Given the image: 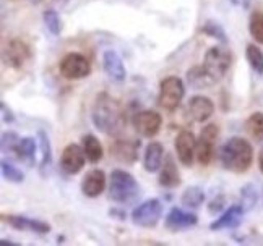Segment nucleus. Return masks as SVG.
<instances>
[{"label": "nucleus", "mask_w": 263, "mask_h": 246, "mask_svg": "<svg viewBox=\"0 0 263 246\" xmlns=\"http://www.w3.org/2000/svg\"><path fill=\"white\" fill-rule=\"evenodd\" d=\"M29 55H31V50L23 39H12L4 50V61L12 68H22Z\"/></svg>", "instance_id": "11"}, {"label": "nucleus", "mask_w": 263, "mask_h": 246, "mask_svg": "<svg viewBox=\"0 0 263 246\" xmlns=\"http://www.w3.org/2000/svg\"><path fill=\"white\" fill-rule=\"evenodd\" d=\"M161 215H163V204H161V201L148 199L134 209V212H132V220H134V223L140 225V227L151 229V227H156Z\"/></svg>", "instance_id": "7"}, {"label": "nucleus", "mask_w": 263, "mask_h": 246, "mask_svg": "<svg viewBox=\"0 0 263 246\" xmlns=\"http://www.w3.org/2000/svg\"><path fill=\"white\" fill-rule=\"evenodd\" d=\"M205 201V193L200 187H190L182 193V204L189 209L200 208Z\"/></svg>", "instance_id": "25"}, {"label": "nucleus", "mask_w": 263, "mask_h": 246, "mask_svg": "<svg viewBox=\"0 0 263 246\" xmlns=\"http://www.w3.org/2000/svg\"><path fill=\"white\" fill-rule=\"evenodd\" d=\"M86 162V154L83 151V146L78 145H68L62 151V156H60V167L68 175H77V173L85 167Z\"/></svg>", "instance_id": "9"}, {"label": "nucleus", "mask_w": 263, "mask_h": 246, "mask_svg": "<svg viewBox=\"0 0 263 246\" xmlns=\"http://www.w3.org/2000/svg\"><path fill=\"white\" fill-rule=\"evenodd\" d=\"M203 67L210 73V76L218 83L219 79L224 78L231 67V52L221 46L210 47L205 54Z\"/></svg>", "instance_id": "5"}, {"label": "nucleus", "mask_w": 263, "mask_h": 246, "mask_svg": "<svg viewBox=\"0 0 263 246\" xmlns=\"http://www.w3.org/2000/svg\"><path fill=\"white\" fill-rule=\"evenodd\" d=\"M195 149H197V139L194 136V133L189 130H182L176 138V152L179 160L182 162V166L190 167L194 163Z\"/></svg>", "instance_id": "12"}, {"label": "nucleus", "mask_w": 263, "mask_h": 246, "mask_svg": "<svg viewBox=\"0 0 263 246\" xmlns=\"http://www.w3.org/2000/svg\"><path fill=\"white\" fill-rule=\"evenodd\" d=\"M82 145H83V151L86 154V159L91 163H96L103 159V146H101L99 139L95 135H85L82 138Z\"/></svg>", "instance_id": "24"}, {"label": "nucleus", "mask_w": 263, "mask_h": 246, "mask_svg": "<svg viewBox=\"0 0 263 246\" xmlns=\"http://www.w3.org/2000/svg\"><path fill=\"white\" fill-rule=\"evenodd\" d=\"M140 188L135 177L125 170H114L109 177V198L120 202L127 204L132 202L138 194Z\"/></svg>", "instance_id": "3"}, {"label": "nucleus", "mask_w": 263, "mask_h": 246, "mask_svg": "<svg viewBox=\"0 0 263 246\" xmlns=\"http://www.w3.org/2000/svg\"><path fill=\"white\" fill-rule=\"evenodd\" d=\"M2 175L5 180L12 181V183H22L25 180V175L22 170H18L15 166H12L10 162H2Z\"/></svg>", "instance_id": "32"}, {"label": "nucleus", "mask_w": 263, "mask_h": 246, "mask_svg": "<svg viewBox=\"0 0 263 246\" xmlns=\"http://www.w3.org/2000/svg\"><path fill=\"white\" fill-rule=\"evenodd\" d=\"M59 71L65 79H80L91 73V65L85 55L72 52L60 60Z\"/></svg>", "instance_id": "6"}, {"label": "nucleus", "mask_w": 263, "mask_h": 246, "mask_svg": "<svg viewBox=\"0 0 263 246\" xmlns=\"http://www.w3.org/2000/svg\"><path fill=\"white\" fill-rule=\"evenodd\" d=\"M246 130L255 141L263 139V112H254L246 121Z\"/></svg>", "instance_id": "26"}, {"label": "nucleus", "mask_w": 263, "mask_h": 246, "mask_svg": "<svg viewBox=\"0 0 263 246\" xmlns=\"http://www.w3.org/2000/svg\"><path fill=\"white\" fill-rule=\"evenodd\" d=\"M240 194H242V206H244L246 211H249V209H252V208L255 206V202H257V191H255L254 187H252V184H247L246 188H242Z\"/></svg>", "instance_id": "33"}, {"label": "nucleus", "mask_w": 263, "mask_h": 246, "mask_svg": "<svg viewBox=\"0 0 263 246\" xmlns=\"http://www.w3.org/2000/svg\"><path fill=\"white\" fill-rule=\"evenodd\" d=\"M0 109H2V117H4V121L5 123H13L15 121V117L12 114V110L8 109V106L5 104V102H2V104H0Z\"/></svg>", "instance_id": "35"}, {"label": "nucleus", "mask_w": 263, "mask_h": 246, "mask_svg": "<svg viewBox=\"0 0 263 246\" xmlns=\"http://www.w3.org/2000/svg\"><path fill=\"white\" fill-rule=\"evenodd\" d=\"M258 167L263 173V148L260 149V154H258Z\"/></svg>", "instance_id": "36"}, {"label": "nucleus", "mask_w": 263, "mask_h": 246, "mask_svg": "<svg viewBox=\"0 0 263 246\" xmlns=\"http://www.w3.org/2000/svg\"><path fill=\"white\" fill-rule=\"evenodd\" d=\"M18 141H20V138L15 135L13 131H5L2 135V151H4V154H7V152L13 154Z\"/></svg>", "instance_id": "34"}, {"label": "nucleus", "mask_w": 263, "mask_h": 246, "mask_svg": "<svg viewBox=\"0 0 263 246\" xmlns=\"http://www.w3.org/2000/svg\"><path fill=\"white\" fill-rule=\"evenodd\" d=\"M187 83L194 89H206L210 86L216 85V81L210 76V73L205 70L203 65H195L187 71Z\"/></svg>", "instance_id": "23"}, {"label": "nucleus", "mask_w": 263, "mask_h": 246, "mask_svg": "<svg viewBox=\"0 0 263 246\" xmlns=\"http://www.w3.org/2000/svg\"><path fill=\"white\" fill-rule=\"evenodd\" d=\"M218 127L211 123V125H206L200 133L197 139L195 157L201 166H208L215 156V142L218 139Z\"/></svg>", "instance_id": "8"}, {"label": "nucleus", "mask_w": 263, "mask_h": 246, "mask_svg": "<svg viewBox=\"0 0 263 246\" xmlns=\"http://www.w3.org/2000/svg\"><path fill=\"white\" fill-rule=\"evenodd\" d=\"M201 33H205L210 37H215L216 40H221L222 44L228 43V36H226V31L221 25H218L216 22H206L203 26H201Z\"/></svg>", "instance_id": "30"}, {"label": "nucleus", "mask_w": 263, "mask_h": 246, "mask_svg": "<svg viewBox=\"0 0 263 246\" xmlns=\"http://www.w3.org/2000/svg\"><path fill=\"white\" fill-rule=\"evenodd\" d=\"M103 68L106 71V75L112 81H116V83L124 81L127 76L124 61L119 57V54L116 52V50H106V52L103 54Z\"/></svg>", "instance_id": "17"}, {"label": "nucleus", "mask_w": 263, "mask_h": 246, "mask_svg": "<svg viewBox=\"0 0 263 246\" xmlns=\"http://www.w3.org/2000/svg\"><path fill=\"white\" fill-rule=\"evenodd\" d=\"M132 121H134V128L137 130V133L145 138L158 135L161 125H163V118L155 110H141L135 114Z\"/></svg>", "instance_id": "10"}, {"label": "nucleus", "mask_w": 263, "mask_h": 246, "mask_svg": "<svg viewBox=\"0 0 263 246\" xmlns=\"http://www.w3.org/2000/svg\"><path fill=\"white\" fill-rule=\"evenodd\" d=\"M249 31L258 44H263V12H254L250 15Z\"/></svg>", "instance_id": "29"}, {"label": "nucleus", "mask_w": 263, "mask_h": 246, "mask_svg": "<svg viewBox=\"0 0 263 246\" xmlns=\"http://www.w3.org/2000/svg\"><path fill=\"white\" fill-rule=\"evenodd\" d=\"M252 159H254V149L252 145L240 136L229 138L219 151V160L221 166L226 170L244 173L252 166Z\"/></svg>", "instance_id": "2"}, {"label": "nucleus", "mask_w": 263, "mask_h": 246, "mask_svg": "<svg viewBox=\"0 0 263 246\" xmlns=\"http://www.w3.org/2000/svg\"><path fill=\"white\" fill-rule=\"evenodd\" d=\"M91 118L95 127L106 135H117L125 127V112L122 104L110 97L107 92H99L96 96Z\"/></svg>", "instance_id": "1"}, {"label": "nucleus", "mask_w": 263, "mask_h": 246, "mask_svg": "<svg viewBox=\"0 0 263 246\" xmlns=\"http://www.w3.org/2000/svg\"><path fill=\"white\" fill-rule=\"evenodd\" d=\"M187 112L192 120L195 121H206L215 112L213 100L206 96H194L187 104Z\"/></svg>", "instance_id": "16"}, {"label": "nucleus", "mask_w": 263, "mask_h": 246, "mask_svg": "<svg viewBox=\"0 0 263 246\" xmlns=\"http://www.w3.org/2000/svg\"><path fill=\"white\" fill-rule=\"evenodd\" d=\"M138 152H140V141L135 139H117L110 146V156L124 163H134L138 159Z\"/></svg>", "instance_id": "14"}, {"label": "nucleus", "mask_w": 263, "mask_h": 246, "mask_svg": "<svg viewBox=\"0 0 263 246\" xmlns=\"http://www.w3.org/2000/svg\"><path fill=\"white\" fill-rule=\"evenodd\" d=\"M163 156H164V148L158 141H151L145 149L143 156V167L146 172H158L163 166Z\"/></svg>", "instance_id": "21"}, {"label": "nucleus", "mask_w": 263, "mask_h": 246, "mask_svg": "<svg viewBox=\"0 0 263 246\" xmlns=\"http://www.w3.org/2000/svg\"><path fill=\"white\" fill-rule=\"evenodd\" d=\"M185 94V86L179 76H167L159 83L158 106L167 112L176 110Z\"/></svg>", "instance_id": "4"}, {"label": "nucleus", "mask_w": 263, "mask_h": 246, "mask_svg": "<svg viewBox=\"0 0 263 246\" xmlns=\"http://www.w3.org/2000/svg\"><path fill=\"white\" fill-rule=\"evenodd\" d=\"M159 184L164 188H176L180 184V175L177 166L174 162V157L167 154L163 166H161V172H159Z\"/></svg>", "instance_id": "20"}, {"label": "nucleus", "mask_w": 263, "mask_h": 246, "mask_svg": "<svg viewBox=\"0 0 263 246\" xmlns=\"http://www.w3.org/2000/svg\"><path fill=\"white\" fill-rule=\"evenodd\" d=\"M43 19H44V25H46L49 33H52L54 36L60 34V29L62 28H60V18H59L55 10H52V8L46 10L44 15H43Z\"/></svg>", "instance_id": "31"}, {"label": "nucleus", "mask_w": 263, "mask_h": 246, "mask_svg": "<svg viewBox=\"0 0 263 246\" xmlns=\"http://www.w3.org/2000/svg\"><path fill=\"white\" fill-rule=\"evenodd\" d=\"M246 57H247V61L250 64L252 70L258 73L260 76H263V52L261 49L255 44H249L247 49H246Z\"/></svg>", "instance_id": "27"}, {"label": "nucleus", "mask_w": 263, "mask_h": 246, "mask_svg": "<svg viewBox=\"0 0 263 246\" xmlns=\"http://www.w3.org/2000/svg\"><path fill=\"white\" fill-rule=\"evenodd\" d=\"M62 2H68V0H62Z\"/></svg>", "instance_id": "37"}, {"label": "nucleus", "mask_w": 263, "mask_h": 246, "mask_svg": "<svg viewBox=\"0 0 263 246\" xmlns=\"http://www.w3.org/2000/svg\"><path fill=\"white\" fill-rule=\"evenodd\" d=\"M106 188V175L103 170H89L82 180V191L88 198H98Z\"/></svg>", "instance_id": "18"}, {"label": "nucleus", "mask_w": 263, "mask_h": 246, "mask_svg": "<svg viewBox=\"0 0 263 246\" xmlns=\"http://www.w3.org/2000/svg\"><path fill=\"white\" fill-rule=\"evenodd\" d=\"M2 219L10 227L22 230V232H31L37 235H46L50 232V225L39 219H29V217H25V215H2Z\"/></svg>", "instance_id": "13"}, {"label": "nucleus", "mask_w": 263, "mask_h": 246, "mask_svg": "<svg viewBox=\"0 0 263 246\" xmlns=\"http://www.w3.org/2000/svg\"><path fill=\"white\" fill-rule=\"evenodd\" d=\"M36 149H37V142L34 138H29V136H25V138H20L18 145L15 148V152L13 156L22 160L26 166H34L36 162Z\"/></svg>", "instance_id": "22"}, {"label": "nucleus", "mask_w": 263, "mask_h": 246, "mask_svg": "<svg viewBox=\"0 0 263 246\" xmlns=\"http://www.w3.org/2000/svg\"><path fill=\"white\" fill-rule=\"evenodd\" d=\"M37 138H39V148H41V170L44 172L46 169H49L50 162H52V151H50V141L49 136L44 131H37Z\"/></svg>", "instance_id": "28"}, {"label": "nucleus", "mask_w": 263, "mask_h": 246, "mask_svg": "<svg viewBox=\"0 0 263 246\" xmlns=\"http://www.w3.org/2000/svg\"><path fill=\"white\" fill-rule=\"evenodd\" d=\"M244 206H239V204H234L229 209H226V212L221 215L218 220H215L210 225L211 230H224V229H234L240 223L242 215H244Z\"/></svg>", "instance_id": "19"}, {"label": "nucleus", "mask_w": 263, "mask_h": 246, "mask_svg": "<svg viewBox=\"0 0 263 246\" xmlns=\"http://www.w3.org/2000/svg\"><path fill=\"white\" fill-rule=\"evenodd\" d=\"M166 227L171 232H180V230H187L190 227H195L198 217L192 212H185L179 208H173L166 215Z\"/></svg>", "instance_id": "15"}]
</instances>
